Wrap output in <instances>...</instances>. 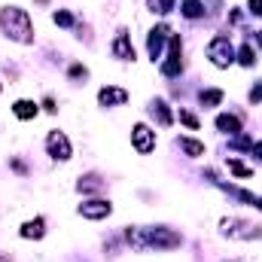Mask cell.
<instances>
[{
  "label": "cell",
  "mask_w": 262,
  "mask_h": 262,
  "mask_svg": "<svg viewBox=\"0 0 262 262\" xmlns=\"http://www.w3.org/2000/svg\"><path fill=\"white\" fill-rule=\"evenodd\" d=\"M67 79H70V82H82V79H89V67L79 64V61H73V64L67 67Z\"/></svg>",
  "instance_id": "cell-23"
},
{
  "label": "cell",
  "mask_w": 262,
  "mask_h": 262,
  "mask_svg": "<svg viewBox=\"0 0 262 262\" xmlns=\"http://www.w3.org/2000/svg\"><path fill=\"white\" fill-rule=\"evenodd\" d=\"M229 171H232L235 177H244V180H247V177H253V168H247V165H244V162H238V159H229Z\"/></svg>",
  "instance_id": "cell-25"
},
{
  "label": "cell",
  "mask_w": 262,
  "mask_h": 262,
  "mask_svg": "<svg viewBox=\"0 0 262 262\" xmlns=\"http://www.w3.org/2000/svg\"><path fill=\"white\" fill-rule=\"evenodd\" d=\"M177 146H180L189 159H198V156H204V152H207V146H204L201 140H195V137H177Z\"/></svg>",
  "instance_id": "cell-20"
},
{
  "label": "cell",
  "mask_w": 262,
  "mask_h": 262,
  "mask_svg": "<svg viewBox=\"0 0 262 262\" xmlns=\"http://www.w3.org/2000/svg\"><path fill=\"white\" fill-rule=\"evenodd\" d=\"M180 15L189 21L204 18V0H180Z\"/></svg>",
  "instance_id": "cell-18"
},
{
  "label": "cell",
  "mask_w": 262,
  "mask_h": 262,
  "mask_svg": "<svg viewBox=\"0 0 262 262\" xmlns=\"http://www.w3.org/2000/svg\"><path fill=\"white\" fill-rule=\"evenodd\" d=\"M110 55L116 58V61H131L134 64V43H131V34L125 28H119L116 31V37H113V43H110Z\"/></svg>",
  "instance_id": "cell-10"
},
{
  "label": "cell",
  "mask_w": 262,
  "mask_h": 262,
  "mask_svg": "<svg viewBox=\"0 0 262 262\" xmlns=\"http://www.w3.org/2000/svg\"><path fill=\"white\" fill-rule=\"evenodd\" d=\"M143 238H146V250H177L183 244V235L168 226H146Z\"/></svg>",
  "instance_id": "cell-4"
},
{
  "label": "cell",
  "mask_w": 262,
  "mask_h": 262,
  "mask_svg": "<svg viewBox=\"0 0 262 262\" xmlns=\"http://www.w3.org/2000/svg\"><path fill=\"white\" fill-rule=\"evenodd\" d=\"M168 37H171V28H168L165 21L156 25V28H149V34H146V52H149V61H152V64L165 58V43H168Z\"/></svg>",
  "instance_id": "cell-7"
},
{
  "label": "cell",
  "mask_w": 262,
  "mask_h": 262,
  "mask_svg": "<svg viewBox=\"0 0 262 262\" xmlns=\"http://www.w3.org/2000/svg\"><path fill=\"white\" fill-rule=\"evenodd\" d=\"M259 101H262V82L250 89V104H259Z\"/></svg>",
  "instance_id": "cell-30"
},
{
  "label": "cell",
  "mask_w": 262,
  "mask_h": 262,
  "mask_svg": "<svg viewBox=\"0 0 262 262\" xmlns=\"http://www.w3.org/2000/svg\"><path fill=\"white\" fill-rule=\"evenodd\" d=\"M223 98H226V92H223V89H201V92H198V101H201V107H204V110L220 107V104H223Z\"/></svg>",
  "instance_id": "cell-19"
},
{
  "label": "cell",
  "mask_w": 262,
  "mask_h": 262,
  "mask_svg": "<svg viewBox=\"0 0 262 262\" xmlns=\"http://www.w3.org/2000/svg\"><path fill=\"white\" fill-rule=\"evenodd\" d=\"M52 21H55L58 28H73V25H76V18H73L70 9H55V12H52Z\"/></svg>",
  "instance_id": "cell-24"
},
{
  "label": "cell",
  "mask_w": 262,
  "mask_h": 262,
  "mask_svg": "<svg viewBox=\"0 0 262 262\" xmlns=\"http://www.w3.org/2000/svg\"><path fill=\"white\" fill-rule=\"evenodd\" d=\"M0 92H3V82H0Z\"/></svg>",
  "instance_id": "cell-36"
},
{
  "label": "cell",
  "mask_w": 262,
  "mask_h": 262,
  "mask_svg": "<svg viewBox=\"0 0 262 262\" xmlns=\"http://www.w3.org/2000/svg\"><path fill=\"white\" fill-rule=\"evenodd\" d=\"M46 156L52 162H70L73 159V143H70V137H67L64 131L52 128L46 134Z\"/></svg>",
  "instance_id": "cell-6"
},
{
  "label": "cell",
  "mask_w": 262,
  "mask_h": 262,
  "mask_svg": "<svg viewBox=\"0 0 262 262\" xmlns=\"http://www.w3.org/2000/svg\"><path fill=\"white\" fill-rule=\"evenodd\" d=\"M18 235H21L25 241H43V238H46V216L25 220V223H21V229H18Z\"/></svg>",
  "instance_id": "cell-12"
},
{
  "label": "cell",
  "mask_w": 262,
  "mask_h": 262,
  "mask_svg": "<svg viewBox=\"0 0 262 262\" xmlns=\"http://www.w3.org/2000/svg\"><path fill=\"white\" fill-rule=\"evenodd\" d=\"M229 146H232V149H250V146H253V137L241 131V134H235V137L229 140Z\"/></svg>",
  "instance_id": "cell-26"
},
{
  "label": "cell",
  "mask_w": 262,
  "mask_h": 262,
  "mask_svg": "<svg viewBox=\"0 0 262 262\" xmlns=\"http://www.w3.org/2000/svg\"><path fill=\"white\" fill-rule=\"evenodd\" d=\"M220 189H226L229 195H235L238 201H244V204H250V207H256V210H262V198L253 195V192H247V189H235V186H226V183H216Z\"/></svg>",
  "instance_id": "cell-17"
},
{
  "label": "cell",
  "mask_w": 262,
  "mask_h": 262,
  "mask_svg": "<svg viewBox=\"0 0 262 262\" xmlns=\"http://www.w3.org/2000/svg\"><path fill=\"white\" fill-rule=\"evenodd\" d=\"M250 156H256L262 162V140H253V146H250Z\"/></svg>",
  "instance_id": "cell-32"
},
{
  "label": "cell",
  "mask_w": 262,
  "mask_h": 262,
  "mask_svg": "<svg viewBox=\"0 0 262 262\" xmlns=\"http://www.w3.org/2000/svg\"><path fill=\"white\" fill-rule=\"evenodd\" d=\"M213 125H216L220 134H229V137H235V134H241V131H244V122H241V116H238V113H220Z\"/></svg>",
  "instance_id": "cell-14"
},
{
  "label": "cell",
  "mask_w": 262,
  "mask_h": 262,
  "mask_svg": "<svg viewBox=\"0 0 262 262\" xmlns=\"http://www.w3.org/2000/svg\"><path fill=\"white\" fill-rule=\"evenodd\" d=\"M43 110H46V113H55V110H58V107H55V98H43Z\"/></svg>",
  "instance_id": "cell-31"
},
{
  "label": "cell",
  "mask_w": 262,
  "mask_h": 262,
  "mask_svg": "<svg viewBox=\"0 0 262 262\" xmlns=\"http://www.w3.org/2000/svg\"><path fill=\"white\" fill-rule=\"evenodd\" d=\"M12 116H15L18 122H31V119L40 116V104L31 101V98H18V101L12 104Z\"/></svg>",
  "instance_id": "cell-13"
},
{
  "label": "cell",
  "mask_w": 262,
  "mask_h": 262,
  "mask_svg": "<svg viewBox=\"0 0 262 262\" xmlns=\"http://www.w3.org/2000/svg\"><path fill=\"white\" fill-rule=\"evenodd\" d=\"M149 113H152V119H156L162 128H171V125H174V113H171V107H168L162 98H152V101H149Z\"/></svg>",
  "instance_id": "cell-15"
},
{
  "label": "cell",
  "mask_w": 262,
  "mask_h": 262,
  "mask_svg": "<svg viewBox=\"0 0 262 262\" xmlns=\"http://www.w3.org/2000/svg\"><path fill=\"white\" fill-rule=\"evenodd\" d=\"M104 189V177L101 174H82L79 180H76V192H82V195H92V192H101Z\"/></svg>",
  "instance_id": "cell-16"
},
{
  "label": "cell",
  "mask_w": 262,
  "mask_h": 262,
  "mask_svg": "<svg viewBox=\"0 0 262 262\" xmlns=\"http://www.w3.org/2000/svg\"><path fill=\"white\" fill-rule=\"evenodd\" d=\"M9 168H12L15 174H28V165H25L21 159H12V162H9Z\"/></svg>",
  "instance_id": "cell-29"
},
{
  "label": "cell",
  "mask_w": 262,
  "mask_h": 262,
  "mask_svg": "<svg viewBox=\"0 0 262 262\" xmlns=\"http://www.w3.org/2000/svg\"><path fill=\"white\" fill-rule=\"evenodd\" d=\"M247 12L256 15V18H262V0H247Z\"/></svg>",
  "instance_id": "cell-28"
},
{
  "label": "cell",
  "mask_w": 262,
  "mask_h": 262,
  "mask_svg": "<svg viewBox=\"0 0 262 262\" xmlns=\"http://www.w3.org/2000/svg\"><path fill=\"white\" fill-rule=\"evenodd\" d=\"M76 213H79L82 220L98 223V220H107V216L113 213V201H110V198H85V201L76 207Z\"/></svg>",
  "instance_id": "cell-8"
},
{
  "label": "cell",
  "mask_w": 262,
  "mask_h": 262,
  "mask_svg": "<svg viewBox=\"0 0 262 262\" xmlns=\"http://www.w3.org/2000/svg\"><path fill=\"white\" fill-rule=\"evenodd\" d=\"M207 61L216 70H229L235 64V46L229 40V34H213L207 43Z\"/></svg>",
  "instance_id": "cell-3"
},
{
  "label": "cell",
  "mask_w": 262,
  "mask_h": 262,
  "mask_svg": "<svg viewBox=\"0 0 262 262\" xmlns=\"http://www.w3.org/2000/svg\"><path fill=\"white\" fill-rule=\"evenodd\" d=\"M0 31L6 40L18 43V46H31L37 31H34V21H31V12L21 9V6H3L0 9Z\"/></svg>",
  "instance_id": "cell-1"
},
{
  "label": "cell",
  "mask_w": 262,
  "mask_h": 262,
  "mask_svg": "<svg viewBox=\"0 0 262 262\" xmlns=\"http://www.w3.org/2000/svg\"><path fill=\"white\" fill-rule=\"evenodd\" d=\"M131 146L137 149V156H149L156 149V131L149 128L146 122H137L131 128Z\"/></svg>",
  "instance_id": "cell-9"
},
{
  "label": "cell",
  "mask_w": 262,
  "mask_h": 262,
  "mask_svg": "<svg viewBox=\"0 0 262 262\" xmlns=\"http://www.w3.org/2000/svg\"><path fill=\"white\" fill-rule=\"evenodd\" d=\"M235 64H241V67H256V49H253L250 43H241V46L235 49Z\"/></svg>",
  "instance_id": "cell-21"
},
{
  "label": "cell",
  "mask_w": 262,
  "mask_h": 262,
  "mask_svg": "<svg viewBox=\"0 0 262 262\" xmlns=\"http://www.w3.org/2000/svg\"><path fill=\"white\" fill-rule=\"evenodd\" d=\"M180 122H183L189 131H198V128H201L198 116H195V113H189V110H183V107H180Z\"/></svg>",
  "instance_id": "cell-27"
},
{
  "label": "cell",
  "mask_w": 262,
  "mask_h": 262,
  "mask_svg": "<svg viewBox=\"0 0 262 262\" xmlns=\"http://www.w3.org/2000/svg\"><path fill=\"white\" fill-rule=\"evenodd\" d=\"M0 262H12V256L9 253H0Z\"/></svg>",
  "instance_id": "cell-33"
},
{
  "label": "cell",
  "mask_w": 262,
  "mask_h": 262,
  "mask_svg": "<svg viewBox=\"0 0 262 262\" xmlns=\"http://www.w3.org/2000/svg\"><path fill=\"white\" fill-rule=\"evenodd\" d=\"M174 6H177V0H146V9L152 15H168V12H174Z\"/></svg>",
  "instance_id": "cell-22"
},
{
  "label": "cell",
  "mask_w": 262,
  "mask_h": 262,
  "mask_svg": "<svg viewBox=\"0 0 262 262\" xmlns=\"http://www.w3.org/2000/svg\"><path fill=\"white\" fill-rule=\"evenodd\" d=\"M256 43H259V49H262V31H256Z\"/></svg>",
  "instance_id": "cell-34"
},
{
  "label": "cell",
  "mask_w": 262,
  "mask_h": 262,
  "mask_svg": "<svg viewBox=\"0 0 262 262\" xmlns=\"http://www.w3.org/2000/svg\"><path fill=\"white\" fill-rule=\"evenodd\" d=\"M220 235L232 241H262V226L241 220V216H223L220 220Z\"/></svg>",
  "instance_id": "cell-2"
},
{
  "label": "cell",
  "mask_w": 262,
  "mask_h": 262,
  "mask_svg": "<svg viewBox=\"0 0 262 262\" xmlns=\"http://www.w3.org/2000/svg\"><path fill=\"white\" fill-rule=\"evenodd\" d=\"M162 67V76H180L183 73V40H180V34H171L168 37V55L159 61Z\"/></svg>",
  "instance_id": "cell-5"
},
{
  "label": "cell",
  "mask_w": 262,
  "mask_h": 262,
  "mask_svg": "<svg viewBox=\"0 0 262 262\" xmlns=\"http://www.w3.org/2000/svg\"><path fill=\"white\" fill-rule=\"evenodd\" d=\"M229 262H244V259H229Z\"/></svg>",
  "instance_id": "cell-35"
},
{
  "label": "cell",
  "mask_w": 262,
  "mask_h": 262,
  "mask_svg": "<svg viewBox=\"0 0 262 262\" xmlns=\"http://www.w3.org/2000/svg\"><path fill=\"white\" fill-rule=\"evenodd\" d=\"M128 104V92L122 85H104L98 89V107H125Z\"/></svg>",
  "instance_id": "cell-11"
}]
</instances>
